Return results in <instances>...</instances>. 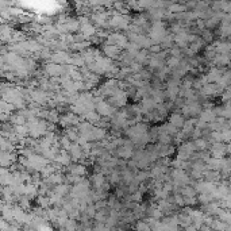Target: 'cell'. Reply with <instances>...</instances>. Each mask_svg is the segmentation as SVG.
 <instances>
[{"mask_svg": "<svg viewBox=\"0 0 231 231\" xmlns=\"http://www.w3.org/2000/svg\"><path fill=\"white\" fill-rule=\"evenodd\" d=\"M182 123H184V119H182L180 115H173V116H172V124H173V126L180 127Z\"/></svg>", "mask_w": 231, "mask_h": 231, "instance_id": "obj_1", "label": "cell"}]
</instances>
